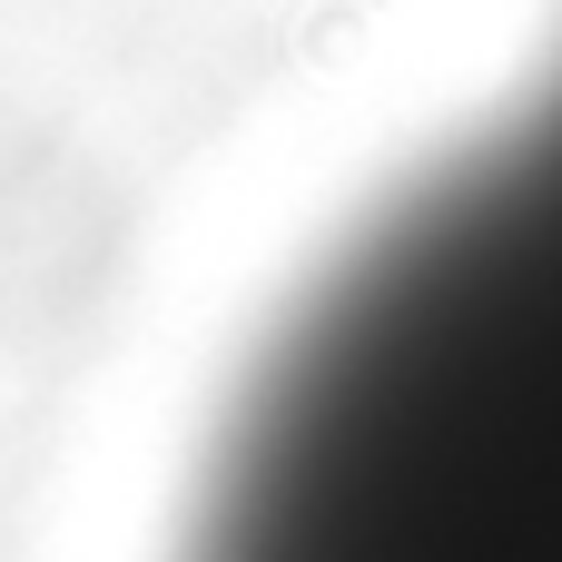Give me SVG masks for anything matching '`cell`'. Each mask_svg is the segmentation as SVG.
<instances>
[{"label": "cell", "mask_w": 562, "mask_h": 562, "mask_svg": "<svg viewBox=\"0 0 562 562\" xmlns=\"http://www.w3.org/2000/svg\"><path fill=\"white\" fill-rule=\"evenodd\" d=\"M188 562H562V79L326 267Z\"/></svg>", "instance_id": "obj_1"}]
</instances>
